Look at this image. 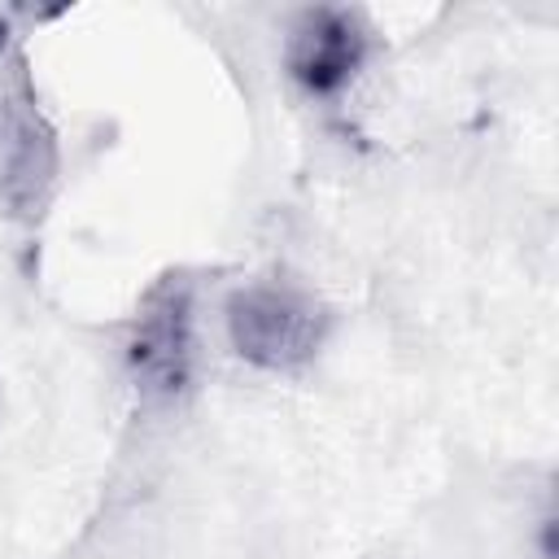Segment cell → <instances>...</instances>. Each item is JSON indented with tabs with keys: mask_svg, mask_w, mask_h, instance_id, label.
I'll use <instances>...</instances> for the list:
<instances>
[{
	"mask_svg": "<svg viewBox=\"0 0 559 559\" xmlns=\"http://www.w3.org/2000/svg\"><path fill=\"white\" fill-rule=\"evenodd\" d=\"M328 306L284 280H253L227 301L231 349L262 371H293L310 362L328 336Z\"/></svg>",
	"mask_w": 559,
	"mask_h": 559,
	"instance_id": "cell-1",
	"label": "cell"
},
{
	"mask_svg": "<svg viewBox=\"0 0 559 559\" xmlns=\"http://www.w3.org/2000/svg\"><path fill=\"white\" fill-rule=\"evenodd\" d=\"M127 362L144 397L170 402L192 376V306L183 284H162L140 306L127 341Z\"/></svg>",
	"mask_w": 559,
	"mask_h": 559,
	"instance_id": "cell-2",
	"label": "cell"
},
{
	"mask_svg": "<svg viewBox=\"0 0 559 559\" xmlns=\"http://www.w3.org/2000/svg\"><path fill=\"white\" fill-rule=\"evenodd\" d=\"M362 57H367V26L349 9H306L288 31V48H284L288 74L314 96L341 92L358 74Z\"/></svg>",
	"mask_w": 559,
	"mask_h": 559,
	"instance_id": "cell-3",
	"label": "cell"
},
{
	"mask_svg": "<svg viewBox=\"0 0 559 559\" xmlns=\"http://www.w3.org/2000/svg\"><path fill=\"white\" fill-rule=\"evenodd\" d=\"M57 170L52 131L39 122L35 105L0 92V205H31Z\"/></svg>",
	"mask_w": 559,
	"mask_h": 559,
	"instance_id": "cell-4",
	"label": "cell"
}]
</instances>
